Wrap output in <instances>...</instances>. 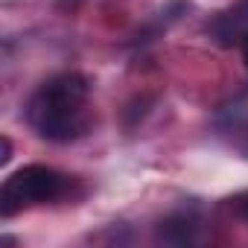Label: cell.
<instances>
[{
	"instance_id": "cell-1",
	"label": "cell",
	"mask_w": 248,
	"mask_h": 248,
	"mask_svg": "<svg viewBox=\"0 0 248 248\" xmlns=\"http://www.w3.org/2000/svg\"><path fill=\"white\" fill-rule=\"evenodd\" d=\"M27 123L44 140H79L91 129V82L76 70L47 79L27 102Z\"/></svg>"
},
{
	"instance_id": "cell-2",
	"label": "cell",
	"mask_w": 248,
	"mask_h": 248,
	"mask_svg": "<svg viewBox=\"0 0 248 248\" xmlns=\"http://www.w3.org/2000/svg\"><path fill=\"white\" fill-rule=\"evenodd\" d=\"M67 187H70V178L53 167H44V164L21 167L0 187V213L6 219H12L21 210L62 199L67 193Z\"/></svg>"
},
{
	"instance_id": "cell-3",
	"label": "cell",
	"mask_w": 248,
	"mask_h": 248,
	"mask_svg": "<svg viewBox=\"0 0 248 248\" xmlns=\"http://www.w3.org/2000/svg\"><path fill=\"white\" fill-rule=\"evenodd\" d=\"M210 32L216 35V41H219L222 47H231L233 41H242V38L248 35V3H239V6L222 12V15L213 21Z\"/></svg>"
},
{
	"instance_id": "cell-4",
	"label": "cell",
	"mask_w": 248,
	"mask_h": 248,
	"mask_svg": "<svg viewBox=\"0 0 248 248\" xmlns=\"http://www.w3.org/2000/svg\"><path fill=\"white\" fill-rule=\"evenodd\" d=\"M158 239L170 242V245H190V242H196V222L187 216H172V219L161 222Z\"/></svg>"
},
{
	"instance_id": "cell-5",
	"label": "cell",
	"mask_w": 248,
	"mask_h": 248,
	"mask_svg": "<svg viewBox=\"0 0 248 248\" xmlns=\"http://www.w3.org/2000/svg\"><path fill=\"white\" fill-rule=\"evenodd\" d=\"M233 210L239 213V219H245V222H248V193H242V196H236V199H233Z\"/></svg>"
},
{
	"instance_id": "cell-6",
	"label": "cell",
	"mask_w": 248,
	"mask_h": 248,
	"mask_svg": "<svg viewBox=\"0 0 248 248\" xmlns=\"http://www.w3.org/2000/svg\"><path fill=\"white\" fill-rule=\"evenodd\" d=\"M9 158H12V143H9V138H3V155H0V161L6 164Z\"/></svg>"
},
{
	"instance_id": "cell-7",
	"label": "cell",
	"mask_w": 248,
	"mask_h": 248,
	"mask_svg": "<svg viewBox=\"0 0 248 248\" xmlns=\"http://www.w3.org/2000/svg\"><path fill=\"white\" fill-rule=\"evenodd\" d=\"M242 62H245V67H248V35L242 38Z\"/></svg>"
}]
</instances>
